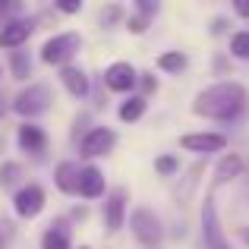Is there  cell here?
Returning a JSON list of instances; mask_svg holds the SVG:
<instances>
[{
  "instance_id": "3957f363",
  "label": "cell",
  "mask_w": 249,
  "mask_h": 249,
  "mask_svg": "<svg viewBox=\"0 0 249 249\" xmlns=\"http://www.w3.org/2000/svg\"><path fill=\"white\" fill-rule=\"evenodd\" d=\"M126 221H129V231H133L136 243H139L142 249H161L167 231H164V221H161L152 208H145V205L133 208Z\"/></svg>"
},
{
  "instance_id": "836d02e7",
  "label": "cell",
  "mask_w": 249,
  "mask_h": 249,
  "mask_svg": "<svg viewBox=\"0 0 249 249\" xmlns=\"http://www.w3.org/2000/svg\"><path fill=\"white\" fill-rule=\"evenodd\" d=\"M3 114H6V98L0 95V117H3Z\"/></svg>"
},
{
  "instance_id": "603a6c76",
  "label": "cell",
  "mask_w": 249,
  "mask_h": 249,
  "mask_svg": "<svg viewBox=\"0 0 249 249\" xmlns=\"http://www.w3.org/2000/svg\"><path fill=\"white\" fill-rule=\"evenodd\" d=\"M22 10H25L22 0H0V25L22 19Z\"/></svg>"
},
{
  "instance_id": "83f0119b",
  "label": "cell",
  "mask_w": 249,
  "mask_h": 249,
  "mask_svg": "<svg viewBox=\"0 0 249 249\" xmlns=\"http://www.w3.org/2000/svg\"><path fill=\"white\" fill-rule=\"evenodd\" d=\"M57 3V10L60 13H67V16H76V13L85 6V0H54Z\"/></svg>"
},
{
  "instance_id": "52a82bcc",
  "label": "cell",
  "mask_w": 249,
  "mask_h": 249,
  "mask_svg": "<svg viewBox=\"0 0 249 249\" xmlns=\"http://www.w3.org/2000/svg\"><path fill=\"white\" fill-rule=\"evenodd\" d=\"M114 145H117V133L110 126H91L79 139L82 158H104V155L114 152Z\"/></svg>"
},
{
  "instance_id": "ffe728a7",
  "label": "cell",
  "mask_w": 249,
  "mask_h": 249,
  "mask_svg": "<svg viewBox=\"0 0 249 249\" xmlns=\"http://www.w3.org/2000/svg\"><path fill=\"white\" fill-rule=\"evenodd\" d=\"M186 67H189V57L183 54V51H164V54H158V70L161 73L180 76Z\"/></svg>"
},
{
  "instance_id": "5bb4252c",
  "label": "cell",
  "mask_w": 249,
  "mask_h": 249,
  "mask_svg": "<svg viewBox=\"0 0 249 249\" xmlns=\"http://www.w3.org/2000/svg\"><path fill=\"white\" fill-rule=\"evenodd\" d=\"M16 142H19V148L29 152V155H41L44 148H48V136H44V129L35 126V123H22L19 133H16Z\"/></svg>"
},
{
  "instance_id": "f546056e",
  "label": "cell",
  "mask_w": 249,
  "mask_h": 249,
  "mask_svg": "<svg viewBox=\"0 0 249 249\" xmlns=\"http://www.w3.org/2000/svg\"><path fill=\"white\" fill-rule=\"evenodd\" d=\"M231 6H233V13H237L243 22L249 19V0H231Z\"/></svg>"
},
{
  "instance_id": "d590c367",
  "label": "cell",
  "mask_w": 249,
  "mask_h": 249,
  "mask_svg": "<svg viewBox=\"0 0 249 249\" xmlns=\"http://www.w3.org/2000/svg\"><path fill=\"white\" fill-rule=\"evenodd\" d=\"M79 249H89V246H79Z\"/></svg>"
},
{
  "instance_id": "30bf717a",
  "label": "cell",
  "mask_w": 249,
  "mask_h": 249,
  "mask_svg": "<svg viewBox=\"0 0 249 249\" xmlns=\"http://www.w3.org/2000/svg\"><path fill=\"white\" fill-rule=\"evenodd\" d=\"M101 218H104V231L107 233H117L123 224H126V218H129V196H126V189H114V193L104 199Z\"/></svg>"
},
{
  "instance_id": "4316f807",
  "label": "cell",
  "mask_w": 249,
  "mask_h": 249,
  "mask_svg": "<svg viewBox=\"0 0 249 249\" xmlns=\"http://www.w3.org/2000/svg\"><path fill=\"white\" fill-rule=\"evenodd\" d=\"M158 10H161V0H136V13H142V16H148V19Z\"/></svg>"
},
{
  "instance_id": "9c48e42d",
  "label": "cell",
  "mask_w": 249,
  "mask_h": 249,
  "mask_svg": "<svg viewBox=\"0 0 249 249\" xmlns=\"http://www.w3.org/2000/svg\"><path fill=\"white\" fill-rule=\"evenodd\" d=\"M243 174H246L243 155H240V152H221L218 164H214V170H212V189L231 186V183H237Z\"/></svg>"
},
{
  "instance_id": "d6a6232c",
  "label": "cell",
  "mask_w": 249,
  "mask_h": 249,
  "mask_svg": "<svg viewBox=\"0 0 249 249\" xmlns=\"http://www.w3.org/2000/svg\"><path fill=\"white\" fill-rule=\"evenodd\" d=\"M212 67H214V73H227V60H224V57H214Z\"/></svg>"
},
{
  "instance_id": "2e32d148",
  "label": "cell",
  "mask_w": 249,
  "mask_h": 249,
  "mask_svg": "<svg viewBox=\"0 0 249 249\" xmlns=\"http://www.w3.org/2000/svg\"><path fill=\"white\" fill-rule=\"evenodd\" d=\"M60 82H63V89H67L73 98H85V95H89V89H91V82H89V76H85V70L73 67V63L60 67Z\"/></svg>"
},
{
  "instance_id": "1f68e13d",
  "label": "cell",
  "mask_w": 249,
  "mask_h": 249,
  "mask_svg": "<svg viewBox=\"0 0 249 249\" xmlns=\"http://www.w3.org/2000/svg\"><path fill=\"white\" fill-rule=\"evenodd\" d=\"M237 240L249 249V224H240V227H237Z\"/></svg>"
},
{
  "instance_id": "8992f818",
  "label": "cell",
  "mask_w": 249,
  "mask_h": 249,
  "mask_svg": "<svg viewBox=\"0 0 249 249\" xmlns=\"http://www.w3.org/2000/svg\"><path fill=\"white\" fill-rule=\"evenodd\" d=\"M44 202H48V196H44V189L38 186V183H22V186L13 193V212H16L19 218L32 221L44 212Z\"/></svg>"
},
{
  "instance_id": "e575fe53",
  "label": "cell",
  "mask_w": 249,
  "mask_h": 249,
  "mask_svg": "<svg viewBox=\"0 0 249 249\" xmlns=\"http://www.w3.org/2000/svg\"><path fill=\"white\" fill-rule=\"evenodd\" d=\"M0 249H3V233H0Z\"/></svg>"
},
{
  "instance_id": "4dcf8cb0",
  "label": "cell",
  "mask_w": 249,
  "mask_h": 249,
  "mask_svg": "<svg viewBox=\"0 0 249 249\" xmlns=\"http://www.w3.org/2000/svg\"><path fill=\"white\" fill-rule=\"evenodd\" d=\"M227 32V19H212V35H224Z\"/></svg>"
},
{
  "instance_id": "7402d4cb",
  "label": "cell",
  "mask_w": 249,
  "mask_h": 249,
  "mask_svg": "<svg viewBox=\"0 0 249 249\" xmlns=\"http://www.w3.org/2000/svg\"><path fill=\"white\" fill-rule=\"evenodd\" d=\"M16 54H10V70H13V76L16 79H29V73H32V60H29V54L25 51H19V48H13Z\"/></svg>"
},
{
  "instance_id": "ac0fdd59",
  "label": "cell",
  "mask_w": 249,
  "mask_h": 249,
  "mask_svg": "<svg viewBox=\"0 0 249 249\" xmlns=\"http://www.w3.org/2000/svg\"><path fill=\"white\" fill-rule=\"evenodd\" d=\"M145 110H148V98L145 95H129L126 101L120 104L117 117H120L123 123H136V120H142V117H145Z\"/></svg>"
},
{
  "instance_id": "9a60e30c",
  "label": "cell",
  "mask_w": 249,
  "mask_h": 249,
  "mask_svg": "<svg viewBox=\"0 0 249 249\" xmlns=\"http://www.w3.org/2000/svg\"><path fill=\"white\" fill-rule=\"evenodd\" d=\"M41 249H73V233H70V221L67 218H57L54 224L44 231Z\"/></svg>"
},
{
  "instance_id": "7a4b0ae2",
  "label": "cell",
  "mask_w": 249,
  "mask_h": 249,
  "mask_svg": "<svg viewBox=\"0 0 249 249\" xmlns=\"http://www.w3.org/2000/svg\"><path fill=\"white\" fill-rule=\"evenodd\" d=\"M199 243H202V249H237L231 243V237H227V231H224L214 189L205 193V199H202V205H199Z\"/></svg>"
},
{
  "instance_id": "e0dca14e",
  "label": "cell",
  "mask_w": 249,
  "mask_h": 249,
  "mask_svg": "<svg viewBox=\"0 0 249 249\" xmlns=\"http://www.w3.org/2000/svg\"><path fill=\"white\" fill-rule=\"evenodd\" d=\"M79 170L82 167L76 161H60L54 167V183L63 196H76V189H79Z\"/></svg>"
},
{
  "instance_id": "4fadbf2b",
  "label": "cell",
  "mask_w": 249,
  "mask_h": 249,
  "mask_svg": "<svg viewBox=\"0 0 249 249\" xmlns=\"http://www.w3.org/2000/svg\"><path fill=\"white\" fill-rule=\"evenodd\" d=\"M32 32H35V22L32 19H16V22H6L3 29H0V51L3 48H22L25 41L32 38Z\"/></svg>"
},
{
  "instance_id": "8fae6325",
  "label": "cell",
  "mask_w": 249,
  "mask_h": 249,
  "mask_svg": "<svg viewBox=\"0 0 249 249\" xmlns=\"http://www.w3.org/2000/svg\"><path fill=\"white\" fill-rule=\"evenodd\" d=\"M136 82H139V73H136V67L126 63V60H117L104 70V85H107L110 91H117V95H129V91L136 89Z\"/></svg>"
},
{
  "instance_id": "484cf974",
  "label": "cell",
  "mask_w": 249,
  "mask_h": 249,
  "mask_svg": "<svg viewBox=\"0 0 249 249\" xmlns=\"http://www.w3.org/2000/svg\"><path fill=\"white\" fill-rule=\"evenodd\" d=\"M148 25H152V19L142 16V13H133V16L126 19V29L133 32V35H142V32H148Z\"/></svg>"
},
{
  "instance_id": "5b68a950",
  "label": "cell",
  "mask_w": 249,
  "mask_h": 249,
  "mask_svg": "<svg viewBox=\"0 0 249 249\" xmlns=\"http://www.w3.org/2000/svg\"><path fill=\"white\" fill-rule=\"evenodd\" d=\"M180 148H183V152H189V155H199V158H208V155L227 152V136L218 133V129L183 133V136H180Z\"/></svg>"
},
{
  "instance_id": "277c9868",
  "label": "cell",
  "mask_w": 249,
  "mask_h": 249,
  "mask_svg": "<svg viewBox=\"0 0 249 249\" xmlns=\"http://www.w3.org/2000/svg\"><path fill=\"white\" fill-rule=\"evenodd\" d=\"M82 51V38L76 35V32H60V35L48 38L41 48V60L48 63V67H67V63H73V57Z\"/></svg>"
},
{
  "instance_id": "6da1fadb",
  "label": "cell",
  "mask_w": 249,
  "mask_h": 249,
  "mask_svg": "<svg viewBox=\"0 0 249 249\" xmlns=\"http://www.w3.org/2000/svg\"><path fill=\"white\" fill-rule=\"evenodd\" d=\"M249 110V91L243 82L221 79L212 82L193 98V114L212 123H237Z\"/></svg>"
},
{
  "instance_id": "ba28073f",
  "label": "cell",
  "mask_w": 249,
  "mask_h": 249,
  "mask_svg": "<svg viewBox=\"0 0 249 249\" xmlns=\"http://www.w3.org/2000/svg\"><path fill=\"white\" fill-rule=\"evenodd\" d=\"M48 107H51V89L48 85H29V89H22L16 95V101H13V110H16L19 117H38Z\"/></svg>"
},
{
  "instance_id": "d4e9b609",
  "label": "cell",
  "mask_w": 249,
  "mask_h": 249,
  "mask_svg": "<svg viewBox=\"0 0 249 249\" xmlns=\"http://www.w3.org/2000/svg\"><path fill=\"white\" fill-rule=\"evenodd\" d=\"M19 180H22V167H19V164H13V161H10V164H3V167H0V186L13 189Z\"/></svg>"
},
{
  "instance_id": "f1b7e54d",
  "label": "cell",
  "mask_w": 249,
  "mask_h": 249,
  "mask_svg": "<svg viewBox=\"0 0 249 249\" xmlns=\"http://www.w3.org/2000/svg\"><path fill=\"white\" fill-rule=\"evenodd\" d=\"M136 85H142V95H152V91H158V79H155V76L152 73H142L139 76V82H136Z\"/></svg>"
},
{
  "instance_id": "cb8c5ba5",
  "label": "cell",
  "mask_w": 249,
  "mask_h": 249,
  "mask_svg": "<svg viewBox=\"0 0 249 249\" xmlns=\"http://www.w3.org/2000/svg\"><path fill=\"white\" fill-rule=\"evenodd\" d=\"M155 174L158 177L180 174V158H177V155H158V158H155Z\"/></svg>"
},
{
  "instance_id": "d6986e66",
  "label": "cell",
  "mask_w": 249,
  "mask_h": 249,
  "mask_svg": "<svg viewBox=\"0 0 249 249\" xmlns=\"http://www.w3.org/2000/svg\"><path fill=\"white\" fill-rule=\"evenodd\" d=\"M202 174H205V164H202V161H199V164H193V167L186 170V177H183V183H180V186L174 189V199L180 202V205H183V202H189V196L196 193V186H199Z\"/></svg>"
},
{
  "instance_id": "7c38bea8",
  "label": "cell",
  "mask_w": 249,
  "mask_h": 249,
  "mask_svg": "<svg viewBox=\"0 0 249 249\" xmlns=\"http://www.w3.org/2000/svg\"><path fill=\"white\" fill-rule=\"evenodd\" d=\"M107 193V180H104V174L98 170L95 164H85L79 170V189H76V196H82V199H101V196Z\"/></svg>"
},
{
  "instance_id": "44dd1931",
  "label": "cell",
  "mask_w": 249,
  "mask_h": 249,
  "mask_svg": "<svg viewBox=\"0 0 249 249\" xmlns=\"http://www.w3.org/2000/svg\"><path fill=\"white\" fill-rule=\"evenodd\" d=\"M231 57L249 63V29H240L231 35Z\"/></svg>"
}]
</instances>
